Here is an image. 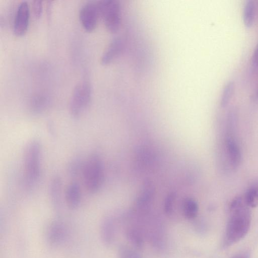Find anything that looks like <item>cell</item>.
Instances as JSON below:
<instances>
[{"label":"cell","instance_id":"obj_1","mask_svg":"<svg viewBox=\"0 0 258 258\" xmlns=\"http://www.w3.org/2000/svg\"><path fill=\"white\" fill-rule=\"evenodd\" d=\"M250 223L249 207L246 204L243 197L234 198L229 205V217L223 246H229L242 239L248 232Z\"/></svg>","mask_w":258,"mask_h":258},{"label":"cell","instance_id":"obj_6","mask_svg":"<svg viewBox=\"0 0 258 258\" xmlns=\"http://www.w3.org/2000/svg\"><path fill=\"white\" fill-rule=\"evenodd\" d=\"M92 91L90 84L82 82L73 91L70 102V112L75 118H79L88 108L91 99Z\"/></svg>","mask_w":258,"mask_h":258},{"label":"cell","instance_id":"obj_14","mask_svg":"<svg viewBox=\"0 0 258 258\" xmlns=\"http://www.w3.org/2000/svg\"><path fill=\"white\" fill-rule=\"evenodd\" d=\"M242 16L245 26L248 28L251 27L253 24L255 16V6L252 0L245 1Z\"/></svg>","mask_w":258,"mask_h":258},{"label":"cell","instance_id":"obj_16","mask_svg":"<svg viewBox=\"0 0 258 258\" xmlns=\"http://www.w3.org/2000/svg\"><path fill=\"white\" fill-rule=\"evenodd\" d=\"M127 240L137 248L141 249L144 246V238L141 232L135 227L128 228L125 231Z\"/></svg>","mask_w":258,"mask_h":258},{"label":"cell","instance_id":"obj_18","mask_svg":"<svg viewBox=\"0 0 258 258\" xmlns=\"http://www.w3.org/2000/svg\"><path fill=\"white\" fill-rule=\"evenodd\" d=\"M48 104V100L45 96H39L32 101L31 111L35 113H40L47 108Z\"/></svg>","mask_w":258,"mask_h":258},{"label":"cell","instance_id":"obj_5","mask_svg":"<svg viewBox=\"0 0 258 258\" xmlns=\"http://www.w3.org/2000/svg\"><path fill=\"white\" fill-rule=\"evenodd\" d=\"M101 17L107 29L115 33L120 28L121 22L120 5L117 1L104 0L98 4Z\"/></svg>","mask_w":258,"mask_h":258},{"label":"cell","instance_id":"obj_25","mask_svg":"<svg viewBox=\"0 0 258 258\" xmlns=\"http://www.w3.org/2000/svg\"><path fill=\"white\" fill-rule=\"evenodd\" d=\"M249 253L247 251H243L234 255L231 258H249Z\"/></svg>","mask_w":258,"mask_h":258},{"label":"cell","instance_id":"obj_15","mask_svg":"<svg viewBox=\"0 0 258 258\" xmlns=\"http://www.w3.org/2000/svg\"><path fill=\"white\" fill-rule=\"evenodd\" d=\"M246 204L249 208L258 205V180L253 182L248 187L243 197Z\"/></svg>","mask_w":258,"mask_h":258},{"label":"cell","instance_id":"obj_21","mask_svg":"<svg viewBox=\"0 0 258 258\" xmlns=\"http://www.w3.org/2000/svg\"><path fill=\"white\" fill-rule=\"evenodd\" d=\"M118 258H141L134 249L125 245H121L118 250Z\"/></svg>","mask_w":258,"mask_h":258},{"label":"cell","instance_id":"obj_12","mask_svg":"<svg viewBox=\"0 0 258 258\" xmlns=\"http://www.w3.org/2000/svg\"><path fill=\"white\" fill-rule=\"evenodd\" d=\"M123 48V42L121 38H114L109 43L108 47L103 53L101 62L103 64L111 63L121 53Z\"/></svg>","mask_w":258,"mask_h":258},{"label":"cell","instance_id":"obj_24","mask_svg":"<svg viewBox=\"0 0 258 258\" xmlns=\"http://www.w3.org/2000/svg\"><path fill=\"white\" fill-rule=\"evenodd\" d=\"M251 68L253 72H258V43L255 47L252 55Z\"/></svg>","mask_w":258,"mask_h":258},{"label":"cell","instance_id":"obj_22","mask_svg":"<svg viewBox=\"0 0 258 258\" xmlns=\"http://www.w3.org/2000/svg\"><path fill=\"white\" fill-rule=\"evenodd\" d=\"M32 5L34 16L36 18H39L42 13V2L41 1H34Z\"/></svg>","mask_w":258,"mask_h":258},{"label":"cell","instance_id":"obj_19","mask_svg":"<svg viewBox=\"0 0 258 258\" xmlns=\"http://www.w3.org/2000/svg\"><path fill=\"white\" fill-rule=\"evenodd\" d=\"M84 162L80 158H76L71 160L67 168V171L70 176L76 177L80 174H82Z\"/></svg>","mask_w":258,"mask_h":258},{"label":"cell","instance_id":"obj_4","mask_svg":"<svg viewBox=\"0 0 258 258\" xmlns=\"http://www.w3.org/2000/svg\"><path fill=\"white\" fill-rule=\"evenodd\" d=\"M237 114L231 110L228 115L227 128L225 139V147L229 162L233 169L237 168L241 161V152L235 134Z\"/></svg>","mask_w":258,"mask_h":258},{"label":"cell","instance_id":"obj_17","mask_svg":"<svg viewBox=\"0 0 258 258\" xmlns=\"http://www.w3.org/2000/svg\"><path fill=\"white\" fill-rule=\"evenodd\" d=\"M198 205L196 201L191 198L185 199L182 204V211L184 216L192 219L195 218L198 212Z\"/></svg>","mask_w":258,"mask_h":258},{"label":"cell","instance_id":"obj_23","mask_svg":"<svg viewBox=\"0 0 258 258\" xmlns=\"http://www.w3.org/2000/svg\"><path fill=\"white\" fill-rule=\"evenodd\" d=\"M174 197L175 196L173 194H170L167 197L165 200L164 211L166 214H169L171 213L172 210Z\"/></svg>","mask_w":258,"mask_h":258},{"label":"cell","instance_id":"obj_26","mask_svg":"<svg viewBox=\"0 0 258 258\" xmlns=\"http://www.w3.org/2000/svg\"><path fill=\"white\" fill-rule=\"evenodd\" d=\"M257 96H258V91H257Z\"/></svg>","mask_w":258,"mask_h":258},{"label":"cell","instance_id":"obj_3","mask_svg":"<svg viewBox=\"0 0 258 258\" xmlns=\"http://www.w3.org/2000/svg\"><path fill=\"white\" fill-rule=\"evenodd\" d=\"M82 174L87 190L92 194L98 192L102 185L104 176L103 163L98 154H91L84 162Z\"/></svg>","mask_w":258,"mask_h":258},{"label":"cell","instance_id":"obj_10","mask_svg":"<svg viewBox=\"0 0 258 258\" xmlns=\"http://www.w3.org/2000/svg\"><path fill=\"white\" fill-rule=\"evenodd\" d=\"M79 184L76 181H72L67 187L64 199L66 204L71 210L77 209L80 204L81 192Z\"/></svg>","mask_w":258,"mask_h":258},{"label":"cell","instance_id":"obj_13","mask_svg":"<svg viewBox=\"0 0 258 258\" xmlns=\"http://www.w3.org/2000/svg\"><path fill=\"white\" fill-rule=\"evenodd\" d=\"M100 237L102 242L106 246L111 245L114 241L115 228L113 219L110 217L104 218L100 228Z\"/></svg>","mask_w":258,"mask_h":258},{"label":"cell","instance_id":"obj_9","mask_svg":"<svg viewBox=\"0 0 258 258\" xmlns=\"http://www.w3.org/2000/svg\"><path fill=\"white\" fill-rule=\"evenodd\" d=\"M45 237L47 242L51 246L61 244L67 237V229L63 223L60 220L51 222L46 228Z\"/></svg>","mask_w":258,"mask_h":258},{"label":"cell","instance_id":"obj_20","mask_svg":"<svg viewBox=\"0 0 258 258\" xmlns=\"http://www.w3.org/2000/svg\"><path fill=\"white\" fill-rule=\"evenodd\" d=\"M234 90V83L232 81L228 82L224 86L221 97L220 104L225 107L229 103Z\"/></svg>","mask_w":258,"mask_h":258},{"label":"cell","instance_id":"obj_2","mask_svg":"<svg viewBox=\"0 0 258 258\" xmlns=\"http://www.w3.org/2000/svg\"><path fill=\"white\" fill-rule=\"evenodd\" d=\"M41 146L37 140L29 142L24 151L23 163L26 182L33 186L39 179L41 173Z\"/></svg>","mask_w":258,"mask_h":258},{"label":"cell","instance_id":"obj_11","mask_svg":"<svg viewBox=\"0 0 258 258\" xmlns=\"http://www.w3.org/2000/svg\"><path fill=\"white\" fill-rule=\"evenodd\" d=\"M62 181L58 176L51 179L49 187V195L51 203L54 209L59 211L61 207Z\"/></svg>","mask_w":258,"mask_h":258},{"label":"cell","instance_id":"obj_7","mask_svg":"<svg viewBox=\"0 0 258 258\" xmlns=\"http://www.w3.org/2000/svg\"><path fill=\"white\" fill-rule=\"evenodd\" d=\"M100 17L98 4L89 2L83 5L79 11L81 23L88 32L93 31L97 24Z\"/></svg>","mask_w":258,"mask_h":258},{"label":"cell","instance_id":"obj_8","mask_svg":"<svg viewBox=\"0 0 258 258\" xmlns=\"http://www.w3.org/2000/svg\"><path fill=\"white\" fill-rule=\"evenodd\" d=\"M30 19L29 6L26 1L18 5L15 15L13 30L16 35L22 36L27 32Z\"/></svg>","mask_w":258,"mask_h":258}]
</instances>
